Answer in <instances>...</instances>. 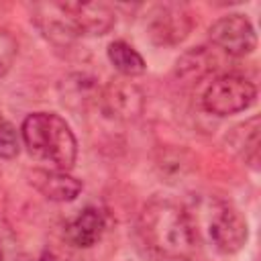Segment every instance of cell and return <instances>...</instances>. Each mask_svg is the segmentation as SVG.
Segmentation results:
<instances>
[{
  "label": "cell",
  "instance_id": "cell-10",
  "mask_svg": "<svg viewBox=\"0 0 261 261\" xmlns=\"http://www.w3.org/2000/svg\"><path fill=\"white\" fill-rule=\"evenodd\" d=\"M108 59L114 65V69L120 71L126 77L141 75L147 69L145 59L141 57V53L124 41H114V43L108 45Z\"/></svg>",
  "mask_w": 261,
  "mask_h": 261
},
{
  "label": "cell",
  "instance_id": "cell-1",
  "mask_svg": "<svg viewBox=\"0 0 261 261\" xmlns=\"http://www.w3.org/2000/svg\"><path fill=\"white\" fill-rule=\"evenodd\" d=\"M139 234L149 251L169 261H188L198 245L194 220L169 200L145 204L139 216Z\"/></svg>",
  "mask_w": 261,
  "mask_h": 261
},
{
  "label": "cell",
  "instance_id": "cell-4",
  "mask_svg": "<svg viewBox=\"0 0 261 261\" xmlns=\"http://www.w3.org/2000/svg\"><path fill=\"white\" fill-rule=\"evenodd\" d=\"M206 234L212 247L220 253H237L247 243V220L230 204L212 200L206 214Z\"/></svg>",
  "mask_w": 261,
  "mask_h": 261
},
{
  "label": "cell",
  "instance_id": "cell-8",
  "mask_svg": "<svg viewBox=\"0 0 261 261\" xmlns=\"http://www.w3.org/2000/svg\"><path fill=\"white\" fill-rule=\"evenodd\" d=\"M104 230V218L96 208H84L65 228V239L73 247H92Z\"/></svg>",
  "mask_w": 261,
  "mask_h": 261
},
{
  "label": "cell",
  "instance_id": "cell-11",
  "mask_svg": "<svg viewBox=\"0 0 261 261\" xmlns=\"http://www.w3.org/2000/svg\"><path fill=\"white\" fill-rule=\"evenodd\" d=\"M232 145L243 155L245 161L257 163V155H259V118H251L245 124L237 126Z\"/></svg>",
  "mask_w": 261,
  "mask_h": 261
},
{
  "label": "cell",
  "instance_id": "cell-5",
  "mask_svg": "<svg viewBox=\"0 0 261 261\" xmlns=\"http://www.w3.org/2000/svg\"><path fill=\"white\" fill-rule=\"evenodd\" d=\"M210 41L232 57L253 53L257 47V35L251 20L243 14H228L218 18L210 27Z\"/></svg>",
  "mask_w": 261,
  "mask_h": 261
},
{
  "label": "cell",
  "instance_id": "cell-6",
  "mask_svg": "<svg viewBox=\"0 0 261 261\" xmlns=\"http://www.w3.org/2000/svg\"><path fill=\"white\" fill-rule=\"evenodd\" d=\"M149 37L159 43V45H173L179 43L181 39H186L192 20L190 14L186 12V8L175 6V4H163L151 10L149 14Z\"/></svg>",
  "mask_w": 261,
  "mask_h": 261
},
{
  "label": "cell",
  "instance_id": "cell-7",
  "mask_svg": "<svg viewBox=\"0 0 261 261\" xmlns=\"http://www.w3.org/2000/svg\"><path fill=\"white\" fill-rule=\"evenodd\" d=\"M31 184L53 202H71L82 192V181L61 169H35Z\"/></svg>",
  "mask_w": 261,
  "mask_h": 261
},
{
  "label": "cell",
  "instance_id": "cell-14",
  "mask_svg": "<svg viewBox=\"0 0 261 261\" xmlns=\"http://www.w3.org/2000/svg\"><path fill=\"white\" fill-rule=\"evenodd\" d=\"M0 261H2V249H0Z\"/></svg>",
  "mask_w": 261,
  "mask_h": 261
},
{
  "label": "cell",
  "instance_id": "cell-2",
  "mask_svg": "<svg viewBox=\"0 0 261 261\" xmlns=\"http://www.w3.org/2000/svg\"><path fill=\"white\" fill-rule=\"evenodd\" d=\"M22 143L29 153L49 163L53 169L67 171L77 157V143L67 122L53 112L29 114L20 126Z\"/></svg>",
  "mask_w": 261,
  "mask_h": 261
},
{
  "label": "cell",
  "instance_id": "cell-9",
  "mask_svg": "<svg viewBox=\"0 0 261 261\" xmlns=\"http://www.w3.org/2000/svg\"><path fill=\"white\" fill-rule=\"evenodd\" d=\"M104 104L116 116H137L143 108V96L135 86L128 84H110L104 92Z\"/></svg>",
  "mask_w": 261,
  "mask_h": 261
},
{
  "label": "cell",
  "instance_id": "cell-13",
  "mask_svg": "<svg viewBox=\"0 0 261 261\" xmlns=\"http://www.w3.org/2000/svg\"><path fill=\"white\" fill-rule=\"evenodd\" d=\"M16 53H18L16 39L6 29H0V77L12 67V63L16 59Z\"/></svg>",
  "mask_w": 261,
  "mask_h": 261
},
{
  "label": "cell",
  "instance_id": "cell-12",
  "mask_svg": "<svg viewBox=\"0 0 261 261\" xmlns=\"http://www.w3.org/2000/svg\"><path fill=\"white\" fill-rule=\"evenodd\" d=\"M18 133L10 122H0V159H12L18 155Z\"/></svg>",
  "mask_w": 261,
  "mask_h": 261
},
{
  "label": "cell",
  "instance_id": "cell-3",
  "mask_svg": "<svg viewBox=\"0 0 261 261\" xmlns=\"http://www.w3.org/2000/svg\"><path fill=\"white\" fill-rule=\"evenodd\" d=\"M257 90L253 82L239 73H224L212 80L202 96V104L210 114L228 116L247 110L255 102Z\"/></svg>",
  "mask_w": 261,
  "mask_h": 261
}]
</instances>
